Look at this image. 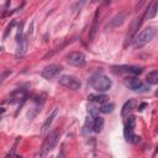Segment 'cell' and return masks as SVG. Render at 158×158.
Segmentation results:
<instances>
[{
  "mask_svg": "<svg viewBox=\"0 0 158 158\" xmlns=\"http://www.w3.org/2000/svg\"><path fill=\"white\" fill-rule=\"evenodd\" d=\"M58 81L60 85L68 88V89H72V90H78L81 85L80 80L74 77V75H70V74H63L58 78Z\"/></svg>",
  "mask_w": 158,
  "mask_h": 158,
  "instance_id": "cell-5",
  "label": "cell"
},
{
  "mask_svg": "<svg viewBox=\"0 0 158 158\" xmlns=\"http://www.w3.org/2000/svg\"><path fill=\"white\" fill-rule=\"evenodd\" d=\"M114 109H115V104H112V102H102V105L100 106L99 111L102 112V114H110V112L114 111Z\"/></svg>",
  "mask_w": 158,
  "mask_h": 158,
  "instance_id": "cell-20",
  "label": "cell"
},
{
  "mask_svg": "<svg viewBox=\"0 0 158 158\" xmlns=\"http://www.w3.org/2000/svg\"><path fill=\"white\" fill-rule=\"evenodd\" d=\"M142 20H143V17H141V19H135V20L131 22L130 30H128V32H127V35H126L125 43H123V47H125V48L133 41V38H135V36L137 35L138 28H139V26H141V23H142Z\"/></svg>",
  "mask_w": 158,
  "mask_h": 158,
  "instance_id": "cell-7",
  "label": "cell"
},
{
  "mask_svg": "<svg viewBox=\"0 0 158 158\" xmlns=\"http://www.w3.org/2000/svg\"><path fill=\"white\" fill-rule=\"evenodd\" d=\"M102 128H104V118H102V117H100L99 115L93 116V125H91V130H93L94 132L99 133V132H101V131H102Z\"/></svg>",
  "mask_w": 158,
  "mask_h": 158,
  "instance_id": "cell-16",
  "label": "cell"
},
{
  "mask_svg": "<svg viewBox=\"0 0 158 158\" xmlns=\"http://www.w3.org/2000/svg\"><path fill=\"white\" fill-rule=\"evenodd\" d=\"M14 25H15V21H12V22H11V23L7 26V28H6L5 33H4V38H6V37H7V35H9V32L11 31V28H12V26H14Z\"/></svg>",
  "mask_w": 158,
  "mask_h": 158,
  "instance_id": "cell-24",
  "label": "cell"
},
{
  "mask_svg": "<svg viewBox=\"0 0 158 158\" xmlns=\"http://www.w3.org/2000/svg\"><path fill=\"white\" fill-rule=\"evenodd\" d=\"M88 84H89L93 89H95L96 91H99V93L107 91V90L112 86L111 79H109V77H106V75L102 74L101 72L95 73V74L89 79Z\"/></svg>",
  "mask_w": 158,
  "mask_h": 158,
  "instance_id": "cell-1",
  "label": "cell"
},
{
  "mask_svg": "<svg viewBox=\"0 0 158 158\" xmlns=\"http://www.w3.org/2000/svg\"><path fill=\"white\" fill-rule=\"evenodd\" d=\"M28 48V40L27 37L22 36L20 41H17V49H16V57H22Z\"/></svg>",
  "mask_w": 158,
  "mask_h": 158,
  "instance_id": "cell-13",
  "label": "cell"
},
{
  "mask_svg": "<svg viewBox=\"0 0 158 158\" xmlns=\"http://www.w3.org/2000/svg\"><path fill=\"white\" fill-rule=\"evenodd\" d=\"M147 81H148V84H152V85H156L158 83V70L157 69H154V70L148 73Z\"/></svg>",
  "mask_w": 158,
  "mask_h": 158,
  "instance_id": "cell-19",
  "label": "cell"
},
{
  "mask_svg": "<svg viewBox=\"0 0 158 158\" xmlns=\"http://www.w3.org/2000/svg\"><path fill=\"white\" fill-rule=\"evenodd\" d=\"M1 49H2V47H0V51H1Z\"/></svg>",
  "mask_w": 158,
  "mask_h": 158,
  "instance_id": "cell-29",
  "label": "cell"
},
{
  "mask_svg": "<svg viewBox=\"0 0 158 158\" xmlns=\"http://www.w3.org/2000/svg\"><path fill=\"white\" fill-rule=\"evenodd\" d=\"M22 27H23V22H20L19 28H17V35H16V41H20V38L22 37Z\"/></svg>",
  "mask_w": 158,
  "mask_h": 158,
  "instance_id": "cell-22",
  "label": "cell"
},
{
  "mask_svg": "<svg viewBox=\"0 0 158 158\" xmlns=\"http://www.w3.org/2000/svg\"><path fill=\"white\" fill-rule=\"evenodd\" d=\"M157 35V27L156 26H148L144 30H142L138 35L135 36L133 38V47L137 48H142L143 46H146L147 43H149L154 36Z\"/></svg>",
  "mask_w": 158,
  "mask_h": 158,
  "instance_id": "cell-2",
  "label": "cell"
},
{
  "mask_svg": "<svg viewBox=\"0 0 158 158\" xmlns=\"http://www.w3.org/2000/svg\"><path fill=\"white\" fill-rule=\"evenodd\" d=\"M125 127L133 130V128L136 127V117H135V116H127V120H126Z\"/></svg>",
  "mask_w": 158,
  "mask_h": 158,
  "instance_id": "cell-21",
  "label": "cell"
},
{
  "mask_svg": "<svg viewBox=\"0 0 158 158\" xmlns=\"http://www.w3.org/2000/svg\"><path fill=\"white\" fill-rule=\"evenodd\" d=\"M88 1H89V0H79V1L77 2V9H79V10H80V9H81V7H83Z\"/></svg>",
  "mask_w": 158,
  "mask_h": 158,
  "instance_id": "cell-25",
  "label": "cell"
},
{
  "mask_svg": "<svg viewBox=\"0 0 158 158\" xmlns=\"http://www.w3.org/2000/svg\"><path fill=\"white\" fill-rule=\"evenodd\" d=\"M26 98V90L22 89V88H17L15 89L14 91H11L7 96H6V102L7 104H16V102H20L21 100H23Z\"/></svg>",
  "mask_w": 158,
  "mask_h": 158,
  "instance_id": "cell-11",
  "label": "cell"
},
{
  "mask_svg": "<svg viewBox=\"0 0 158 158\" xmlns=\"http://www.w3.org/2000/svg\"><path fill=\"white\" fill-rule=\"evenodd\" d=\"M157 15V0H154L153 2H152V5H151V7L148 9V11L144 14V16H143V19H153L154 16Z\"/></svg>",
  "mask_w": 158,
  "mask_h": 158,
  "instance_id": "cell-18",
  "label": "cell"
},
{
  "mask_svg": "<svg viewBox=\"0 0 158 158\" xmlns=\"http://www.w3.org/2000/svg\"><path fill=\"white\" fill-rule=\"evenodd\" d=\"M99 17H100V12H99V9L95 11V15H94V19H93V25L90 27V31H89V41H94L95 36H96V32L99 30Z\"/></svg>",
  "mask_w": 158,
  "mask_h": 158,
  "instance_id": "cell-12",
  "label": "cell"
},
{
  "mask_svg": "<svg viewBox=\"0 0 158 158\" xmlns=\"http://www.w3.org/2000/svg\"><path fill=\"white\" fill-rule=\"evenodd\" d=\"M57 116H58V109H54V110L51 112V115H49V116L46 118V121L43 122L42 128H41V132H42V133L49 130V127L52 126V123H53V121H54V118H56Z\"/></svg>",
  "mask_w": 158,
  "mask_h": 158,
  "instance_id": "cell-15",
  "label": "cell"
},
{
  "mask_svg": "<svg viewBox=\"0 0 158 158\" xmlns=\"http://www.w3.org/2000/svg\"><path fill=\"white\" fill-rule=\"evenodd\" d=\"M10 73H11V70H10V69H6V70H5V72L1 74V77H0V84L4 81V79H5V78H6V77H7Z\"/></svg>",
  "mask_w": 158,
  "mask_h": 158,
  "instance_id": "cell-23",
  "label": "cell"
},
{
  "mask_svg": "<svg viewBox=\"0 0 158 158\" xmlns=\"http://www.w3.org/2000/svg\"><path fill=\"white\" fill-rule=\"evenodd\" d=\"M60 72H62V65H59V64H49V65H47V67H44L42 69L41 75L44 79H52V78H56Z\"/></svg>",
  "mask_w": 158,
  "mask_h": 158,
  "instance_id": "cell-10",
  "label": "cell"
},
{
  "mask_svg": "<svg viewBox=\"0 0 158 158\" xmlns=\"http://www.w3.org/2000/svg\"><path fill=\"white\" fill-rule=\"evenodd\" d=\"M91 1H93V2H98L99 0H91Z\"/></svg>",
  "mask_w": 158,
  "mask_h": 158,
  "instance_id": "cell-28",
  "label": "cell"
},
{
  "mask_svg": "<svg viewBox=\"0 0 158 158\" xmlns=\"http://www.w3.org/2000/svg\"><path fill=\"white\" fill-rule=\"evenodd\" d=\"M146 106H147V104H146V102H142V104L138 106V111H142V110H143Z\"/></svg>",
  "mask_w": 158,
  "mask_h": 158,
  "instance_id": "cell-27",
  "label": "cell"
},
{
  "mask_svg": "<svg viewBox=\"0 0 158 158\" xmlns=\"http://www.w3.org/2000/svg\"><path fill=\"white\" fill-rule=\"evenodd\" d=\"M146 1H147V0H139V2L136 5V10L138 11V10H139V9H141V7H142V6L146 4Z\"/></svg>",
  "mask_w": 158,
  "mask_h": 158,
  "instance_id": "cell-26",
  "label": "cell"
},
{
  "mask_svg": "<svg viewBox=\"0 0 158 158\" xmlns=\"http://www.w3.org/2000/svg\"><path fill=\"white\" fill-rule=\"evenodd\" d=\"M136 104H137V102H136L135 99H128V100L123 104V106H122V109H121V115H122L123 117L128 116V114L132 112L133 109L136 107Z\"/></svg>",
  "mask_w": 158,
  "mask_h": 158,
  "instance_id": "cell-14",
  "label": "cell"
},
{
  "mask_svg": "<svg viewBox=\"0 0 158 158\" xmlns=\"http://www.w3.org/2000/svg\"><path fill=\"white\" fill-rule=\"evenodd\" d=\"M127 11H120L118 14H116L115 16L111 17V20L109 21V23L106 25V30H114V28H117L120 26H122L125 23V21L127 20Z\"/></svg>",
  "mask_w": 158,
  "mask_h": 158,
  "instance_id": "cell-8",
  "label": "cell"
},
{
  "mask_svg": "<svg viewBox=\"0 0 158 158\" xmlns=\"http://www.w3.org/2000/svg\"><path fill=\"white\" fill-rule=\"evenodd\" d=\"M123 84H125V86H127L128 89H131L132 91H136V93H147V91H149V88L141 79H138L136 75L126 77L123 79Z\"/></svg>",
  "mask_w": 158,
  "mask_h": 158,
  "instance_id": "cell-3",
  "label": "cell"
},
{
  "mask_svg": "<svg viewBox=\"0 0 158 158\" xmlns=\"http://www.w3.org/2000/svg\"><path fill=\"white\" fill-rule=\"evenodd\" d=\"M114 72L116 74H128V75H139L143 69L142 67H138V65H117V67H114L112 68Z\"/></svg>",
  "mask_w": 158,
  "mask_h": 158,
  "instance_id": "cell-6",
  "label": "cell"
},
{
  "mask_svg": "<svg viewBox=\"0 0 158 158\" xmlns=\"http://www.w3.org/2000/svg\"><path fill=\"white\" fill-rule=\"evenodd\" d=\"M65 60L68 64L73 65V67H83L86 62L85 59V56L81 53V52H70L69 54H67L65 57Z\"/></svg>",
  "mask_w": 158,
  "mask_h": 158,
  "instance_id": "cell-9",
  "label": "cell"
},
{
  "mask_svg": "<svg viewBox=\"0 0 158 158\" xmlns=\"http://www.w3.org/2000/svg\"><path fill=\"white\" fill-rule=\"evenodd\" d=\"M88 99L93 102H98V104H102V102H106L109 100V96L107 95H104V94H90L88 96Z\"/></svg>",
  "mask_w": 158,
  "mask_h": 158,
  "instance_id": "cell-17",
  "label": "cell"
},
{
  "mask_svg": "<svg viewBox=\"0 0 158 158\" xmlns=\"http://www.w3.org/2000/svg\"><path fill=\"white\" fill-rule=\"evenodd\" d=\"M59 136H60V131L59 130H54V131L49 132V135L46 137V139H44V142L42 144V148H41V152L38 153V156L42 157V156H46L48 152H51L56 147V144H57V142L59 139Z\"/></svg>",
  "mask_w": 158,
  "mask_h": 158,
  "instance_id": "cell-4",
  "label": "cell"
}]
</instances>
